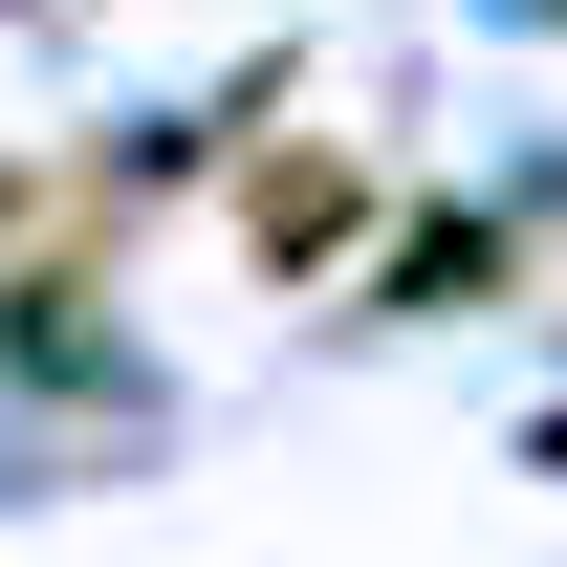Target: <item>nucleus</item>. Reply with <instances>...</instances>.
Wrapping results in <instances>:
<instances>
[{"label":"nucleus","instance_id":"obj_3","mask_svg":"<svg viewBox=\"0 0 567 567\" xmlns=\"http://www.w3.org/2000/svg\"><path fill=\"white\" fill-rule=\"evenodd\" d=\"M22 218H44V175H0V240H22Z\"/></svg>","mask_w":567,"mask_h":567},{"label":"nucleus","instance_id":"obj_2","mask_svg":"<svg viewBox=\"0 0 567 567\" xmlns=\"http://www.w3.org/2000/svg\"><path fill=\"white\" fill-rule=\"evenodd\" d=\"M502 284V218H415V240H393V284H371V306H481Z\"/></svg>","mask_w":567,"mask_h":567},{"label":"nucleus","instance_id":"obj_1","mask_svg":"<svg viewBox=\"0 0 567 567\" xmlns=\"http://www.w3.org/2000/svg\"><path fill=\"white\" fill-rule=\"evenodd\" d=\"M371 240V153H240V262L306 284V262H350Z\"/></svg>","mask_w":567,"mask_h":567}]
</instances>
